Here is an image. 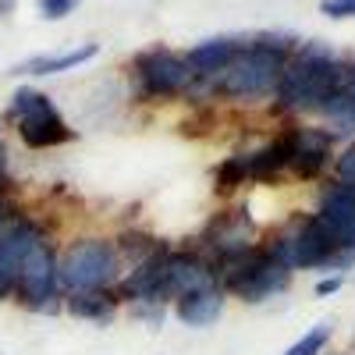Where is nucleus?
Returning a JSON list of instances; mask_svg holds the SVG:
<instances>
[{
  "instance_id": "obj_1",
  "label": "nucleus",
  "mask_w": 355,
  "mask_h": 355,
  "mask_svg": "<svg viewBox=\"0 0 355 355\" xmlns=\"http://www.w3.org/2000/svg\"><path fill=\"white\" fill-rule=\"evenodd\" d=\"M355 89V61H341L323 46H306L291 64H284L277 96L291 110H323L334 93Z\"/></svg>"
},
{
  "instance_id": "obj_2",
  "label": "nucleus",
  "mask_w": 355,
  "mask_h": 355,
  "mask_svg": "<svg viewBox=\"0 0 355 355\" xmlns=\"http://www.w3.org/2000/svg\"><path fill=\"white\" fill-rule=\"evenodd\" d=\"M270 249L281 263L299 266V270H338L341 274L355 263V242L341 239L316 214L295 217Z\"/></svg>"
},
{
  "instance_id": "obj_3",
  "label": "nucleus",
  "mask_w": 355,
  "mask_h": 355,
  "mask_svg": "<svg viewBox=\"0 0 355 355\" xmlns=\"http://www.w3.org/2000/svg\"><path fill=\"white\" fill-rule=\"evenodd\" d=\"M284 53H288V43H281V40L239 46V53L231 57V64L224 71H217L210 82L224 96H245V100L249 96H266L281 85Z\"/></svg>"
},
{
  "instance_id": "obj_4",
  "label": "nucleus",
  "mask_w": 355,
  "mask_h": 355,
  "mask_svg": "<svg viewBox=\"0 0 355 355\" xmlns=\"http://www.w3.org/2000/svg\"><path fill=\"white\" fill-rule=\"evenodd\" d=\"M227 291H234L239 299L245 302H263L270 295L284 291L288 288V277H291V266L281 263L274 256V249H245L239 256H227L220 259V270H214Z\"/></svg>"
},
{
  "instance_id": "obj_5",
  "label": "nucleus",
  "mask_w": 355,
  "mask_h": 355,
  "mask_svg": "<svg viewBox=\"0 0 355 355\" xmlns=\"http://www.w3.org/2000/svg\"><path fill=\"white\" fill-rule=\"evenodd\" d=\"M117 266H121V256H117V249L110 242L85 239V242H75L61 256V263H57V281L71 295L103 291L117 277Z\"/></svg>"
},
{
  "instance_id": "obj_6",
  "label": "nucleus",
  "mask_w": 355,
  "mask_h": 355,
  "mask_svg": "<svg viewBox=\"0 0 355 355\" xmlns=\"http://www.w3.org/2000/svg\"><path fill=\"white\" fill-rule=\"evenodd\" d=\"M11 114L18 117V132L25 146H33V150H50V146H61L71 139V128L57 114L50 96L36 93V89H18L11 96Z\"/></svg>"
},
{
  "instance_id": "obj_7",
  "label": "nucleus",
  "mask_w": 355,
  "mask_h": 355,
  "mask_svg": "<svg viewBox=\"0 0 355 355\" xmlns=\"http://www.w3.org/2000/svg\"><path fill=\"white\" fill-rule=\"evenodd\" d=\"M57 263H53V252L43 242H36L18 263V281H15V295L28 306V309H53V299H57Z\"/></svg>"
},
{
  "instance_id": "obj_8",
  "label": "nucleus",
  "mask_w": 355,
  "mask_h": 355,
  "mask_svg": "<svg viewBox=\"0 0 355 355\" xmlns=\"http://www.w3.org/2000/svg\"><path fill=\"white\" fill-rule=\"evenodd\" d=\"M139 78L153 96H171V93H182L192 82V71L185 64V57H178L171 50H150L139 57Z\"/></svg>"
},
{
  "instance_id": "obj_9",
  "label": "nucleus",
  "mask_w": 355,
  "mask_h": 355,
  "mask_svg": "<svg viewBox=\"0 0 355 355\" xmlns=\"http://www.w3.org/2000/svg\"><path fill=\"white\" fill-rule=\"evenodd\" d=\"M316 217L327 224L331 231H338L341 239L355 242V182H345V178H338L334 185L323 189Z\"/></svg>"
},
{
  "instance_id": "obj_10",
  "label": "nucleus",
  "mask_w": 355,
  "mask_h": 355,
  "mask_svg": "<svg viewBox=\"0 0 355 355\" xmlns=\"http://www.w3.org/2000/svg\"><path fill=\"white\" fill-rule=\"evenodd\" d=\"M291 146V167L302 178H313L331 157V132H316V128H299L288 135Z\"/></svg>"
},
{
  "instance_id": "obj_11",
  "label": "nucleus",
  "mask_w": 355,
  "mask_h": 355,
  "mask_svg": "<svg viewBox=\"0 0 355 355\" xmlns=\"http://www.w3.org/2000/svg\"><path fill=\"white\" fill-rule=\"evenodd\" d=\"M224 309V295L220 288H199V291H185L178 295V320L189 327H210Z\"/></svg>"
},
{
  "instance_id": "obj_12",
  "label": "nucleus",
  "mask_w": 355,
  "mask_h": 355,
  "mask_svg": "<svg viewBox=\"0 0 355 355\" xmlns=\"http://www.w3.org/2000/svg\"><path fill=\"white\" fill-rule=\"evenodd\" d=\"M234 53H239V43L227 40V36H220V40H206V43L192 46L189 57H185V64H189L192 78H196V75L214 78L217 71H224V68L231 64V57H234Z\"/></svg>"
},
{
  "instance_id": "obj_13",
  "label": "nucleus",
  "mask_w": 355,
  "mask_h": 355,
  "mask_svg": "<svg viewBox=\"0 0 355 355\" xmlns=\"http://www.w3.org/2000/svg\"><path fill=\"white\" fill-rule=\"evenodd\" d=\"M96 57V43H85L78 50H68V53H50V57H33V61H25L15 68V75H57V71H71L85 61H93Z\"/></svg>"
},
{
  "instance_id": "obj_14",
  "label": "nucleus",
  "mask_w": 355,
  "mask_h": 355,
  "mask_svg": "<svg viewBox=\"0 0 355 355\" xmlns=\"http://www.w3.org/2000/svg\"><path fill=\"white\" fill-rule=\"evenodd\" d=\"M245 160V178H256V182H266V178H274L281 167L291 164V146H288V135L270 142V146H263V150L242 157Z\"/></svg>"
},
{
  "instance_id": "obj_15",
  "label": "nucleus",
  "mask_w": 355,
  "mask_h": 355,
  "mask_svg": "<svg viewBox=\"0 0 355 355\" xmlns=\"http://www.w3.org/2000/svg\"><path fill=\"white\" fill-rule=\"evenodd\" d=\"M320 114L327 117L331 128H334L338 135L355 132V89H341V93H334L327 103H323Z\"/></svg>"
},
{
  "instance_id": "obj_16",
  "label": "nucleus",
  "mask_w": 355,
  "mask_h": 355,
  "mask_svg": "<svg viewBox=\"0 0 355 355\" xmlns=\"http://www.w3.org/2000/svg\"><path fill=\"white\" fill-rule=\"evenodd\" d=\"M68 309L75 316H85V320H110L114 316V299L103 291H82V295H71L68 299Z\"/></svg>"
},
{
  "instance_id": "obj_17",
  "label": "nucleus",
  "mask_w": 355,
  "mask_h": 355,
  "mask_svg": "<svg viewBox=\"0 0 355 355\" xmlns=\"http://www.w3.org/2000/svg\"><path fill=\"white\" fill-rule=\"evenodd\" d=\"M327 338H331V323H316V327H313L302 341H295L284 355H320L323 345H327Z\"/></svg>"
},
{
  "instance_id": "obj_18",
  "label": "nucleus",
  "mask_w": 355,
  "mask_h": 355,
  "mask_svg": "<svg viewBox=\"0 0 355 355\" xmlns=\"http://www.w3.org/2000/svg\"><path fill=\"white\" fill-rule=\"evenodd\" d=\"M217 185L227 192V189H234V185H245V160L242 157H231V160H224L220 164V171H217Z\"/></svg>"
},
{
  "instance_id": "obj_19",
  "label": "nucleus",
  "mask_w": 355,
  "mask_h": 355,
  "mask_svg": "<svg viewBox=\"0 0 355 355\" xmlns=\"http://www.w3.org/2000/svg\"><path fill=\"white\" fill-rule=\"evenodd\" d=\"M75 4H78V0H40V11H43V18L57 21V18L71 15V8H75Z\"/></svg>"
},
{
  "instance_id": "obj_20",
  "label": "nucleus",
  "mask_w": 355,
  "mask_h": 355,
  "mask_svg": "<svg viewBox=\"0 0 355 355\" xmlns=\"http://www.w3.org/2000/svg\"><path fill=\"white\" fill-rule=\"evenodd\" d=\"M323 15H331V18H352L355 15V0H323Z\"/></svg>"
},
{
  "instance_id": "obj_21",
  "label": "nucleus",
  "mask_w": 355,
  "mask_h": 355,
  "mask_svg": "<svg viewBox=\"0 0 355 355\" xmlns=\"http://www.w3.org/2000/svg\"><path fill=\"white\" fill-rule=\"evenodd\" d=\"M338 178H345V182H355V142L338 157Z\"/></svg>"
},
{
  "instance_id": "obj_22",
  "label": "nucleus",
  "mask_w": 355,
  "mask_h": 355,
  "mask_svg": "<svg viewBox=\"0 0 355 355\" xmlns=\"http://www.w3.org/2000/svg\"><path fill=\"white\" fill-rule=\"evenodd\" d=\"M341 288V277H331V281H320L316 284V295H334Z\"/></svg>"
},
{
  "instance_id": "obj_23",
  "label": "nucleus",
  "mask_w": 355,
  "mask_h": 355,
  "mask_svg": "<svg viewBox=\"0 0 355 355\" xmlns=\"http://www.w3.org/2000/svg\"><path fill=\"white\" fill-rule=\"evenodd\" d=\"M4 174H8V146L0 142V182H4Z\"/></svg>"
},
{
  "instance_id": "obj_24",
  "label": "nucleus",
  "mask_w": 355,
  "mask_h": 355,
  "mask_svg": "<svg viewBox=\"0 0 355 355\" xmlns=\"http://www.w3.org/2000/svg\"><path fill=\"white\" fill-rule=\"evenodd\" d=\"M11 8H15V0H0V15H8Z\"/></svg>"
}]
</instances>
